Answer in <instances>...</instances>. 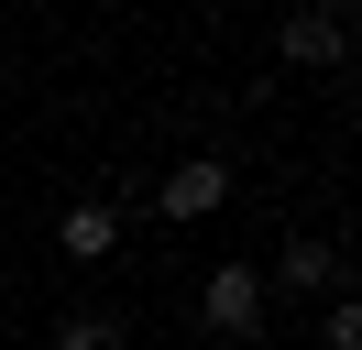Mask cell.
Here are the masks:
<instances>
[{
    "instance_id": "obj_4",
    "label": "cell",
    "mask_w": 362,
    "mask_h": 350,
    "mask_svg": "<svg viewBox=\"0 0 362 350\" xmlns=\"http://www.w3.org/2000/svg\"><path fill=\"white\" fill-rule=\"evenodd\" d=\"M286 284V296H340L351 284V262H340V241H286L274 252V274H264V296Z\"/></svg>"
},
{
    "instance_id": "obj_1",
    "label": "cell",
    "mask_w": 362,
    "mask_h": 350,
    "mask_svg": "<svg viewBox=\"0 0 362 350\" xmlns=\"http://www.w3.org/2000/svg\"><path fill=\"white\" fill-rule=\"evenodd\" d=\"M264 318H274L264 274L252 262H209V284H198V328L209 339H264Z\"/></svg>"
},
{
    "instance_id": "obj_2",
    "label": "cell",
    "mask_w": 362,
    "mask_h": 350,
    "mask_svg": "<svg viewBox=\"0 0 362 350\" xmlns=\"http://www.w3.org/2000/svg\"><path fill=\"white\" fill-rule=\"evenodd\" d=\"M274 55H286V66H308V77H329V66L351 55V11H340V0L286 11V22H274Z\"/></svg>"
},
{
    "instance_id": "obj_3",
    "label": "cell",
    "mask_w": 362,
    "mask_h": 350,
    "mask_svg": "<svg viewBox=\"0 0 362 350\" xmlns=\"http://www.w3.org/2000/svg\"><path fill=\"white\" fill-rule=\"evenodd\" d=\"M154 208H165V219H220V208H230V164H220V153H187V164H165Z\"/></svg>"
},
{
    "instance_id": "obj_5",
    "label": "cell",
    "mask_w": 362,
    "mask_h": 350,
    "mask_svg": "<svg viewBox=\"0 0 362 350\" xmlns=\"http://www.w3.org/2000/svg\"><path fill=\"white\" fill-rule=\"evenodd\" d=\"M55 252H66V262H110V252H121V208H99V197H77V208L55 219Z\"/></svg>"
},
{
    "instance_id": "obj_7",
    "label": "cell",
    "mask_w": 362,
    "mask_h": 350,
    "mask_svg": "<svg viewBox=\"0 0 362 350\" xmlns=\"http://www.w3.org/2000/svg\"><path fill=\"white\" fill-rule=\"evenodd\" d=\"M318 339H329V350H362V306H351V284L318 306Z\"/></svg>"
},
{
    "instance_id": "obj_6",
    "label": "cell",
    "mask_w": 362,
    "mask_h": 350,
    "mask_svg": "<svg viewBox=\"0 0 362 350\" xmlns=\"http://www.w3.org/2000/svg\"><path fill=\"white\" fill-rule=\"evenodd\" d=\"M55 350H132V328H121L110 306H77V318L55 328Z\"/></svg>"
}]
</instances>
